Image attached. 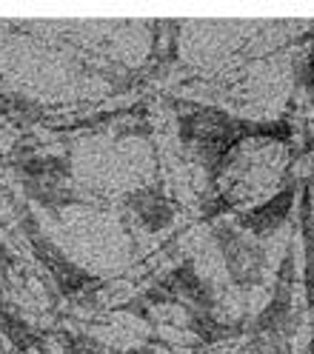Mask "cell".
<instances>
[{
	"label": "cell",
	"instance_id": "obj_1",
	"mask_svg": "<svg viewBox=\"0 0 314 354\" xmlns=\"http://www.w3.org/2000/svg\"><path fill=\"white\" fill-rule=\"evenodd\" d=\"M183 138L189 140V146H194L200 151V158L217 163L226 158L229 149L237 143L240 126L226 115L200 112V115H192L183 120Z\"/></svg>",
	"mask_w": 314,
	"mask_h": 354
},
{
	"label": "cell",
	"instance_id": "obj_5",
	"mask_svg": "<svg viewBox=\"0 0 314 354\" xmlns=\"http://www.w3.org/2000/svg\"><path fill=\"white\" fill-rule=\"evenodd\" d=\"M306 86H308V92H311V100H314V52L306 63Z\"/></svg>",
	"mask_w": 314,
	"mask_h": 354
},
{
	"label": "cell",
	"instance_id": "obj_3",
	"mask_svg": "<svg viewBox=\"0 0 314 354\" xmlns=\"http://www.w3.org/2000/svg\"><path fill=\"white\" fill-rule=\"evenodd\" d=\"M288 206H291V192H283L280 197H275V201H268V203H263L255 212L246 214L243 217V226L252 229L255 234H268V232H275L283 223V220H286Z\"/></svg>",
	"mask_w": 314,
	"mask_h": 354
},
{
	"label": "cell",
	"instance_id": "obj_4",
	"mask_svg": "<svg viewBox=\"0 0 314 354\" xmlns=\"http://www.w3.org/2000/svg\"><path fill=\"white\" fill-rule=\"evenodd\" d=\"M134 212H138V217L143 220L149 229L166 226L169 217H172L166 201H163V197H157V194H138V197H134Z\"/></svg>",
	"mask_w": 314,
	"mask_h": 354
},
{
	"label": "cell",
	"instance_id": "obj_2",
	"mask_svg": "<svg viewBox=\"0 0 314 354\" xmlns=\"http://www.w3.org/2000/svg\"><path fill=\"white\" fill-rule=\"evenodd\" d=\"M217 240H220V249L226 254V269L232 272V277L237 283H255L257 274H260V249L255 243L246 237V234H237L232 229H220L217 232Z\"/></svg>",
	"mask_w": 314,
	"mask_h": 354
}]
</instances>
